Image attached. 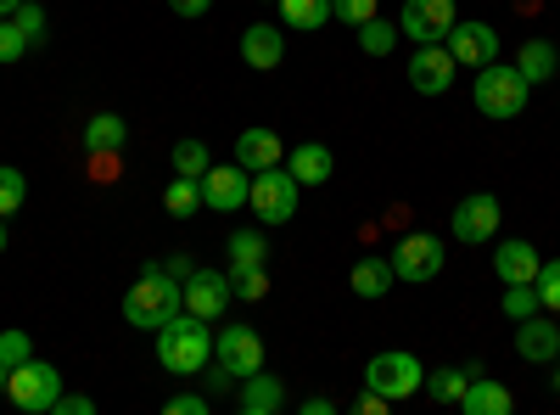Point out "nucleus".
<instances>
[{
	"label": "nucleus",
	"instance_id": "1",
	"mask_svg": "<svg viewBox=\"0 0 560 415\" xmlns=\"http://www.w3.org/2000/svg\"><path fill=\"white\" fill-rule=\"evenodd\" d=\"M179 309H185V287L174 281L163 264H147V275L124 292V320L135 332H163Z\"/></svg>",
	"mask_w": 560,
	"mask_h": 415
},
{
	"label": "nucleus",
	"instance_id": "2",
	"mask_svg": "<svg viewBox=\"0 0 560 415\" xmlns=\"http://www.w3.org/2000/svg\"><path fill=\"white\" fill-rule=\"evenodd\" d=\"M213 359V332L208 320H197L191 309H179L168 326L158 332V365L174 377H202V365Z\"/></svg>",
	"mask_w": 560,
	"mask_h": 415
},
{
	"label": "nucleus",
	"instance_id": "3",
	"mask_svg": "<svg viewBox=\"0 0 560 415\" xmlns=\"http://www.w3.org/2000/svg\"><path fill=\"white\" fill-rule=\"evenodd\" d=\"M527 90H533V84L522 79L516 62H488V68H477L471 102H477L482 118H522V113H527Z\"/></svg>",
	"mask_w": 560,
	"mask_h": 415
},
{
	"label": "nucleus",
	"instance_id": "4",
	"mask_svg": "<svg viewBox=\"0 0 560 415\" xmlns=\"http://www.w3.org/2000/svg\"><path fill=\"white\" fill-rule=\"evenodd\" d=\"M303 203V186L292 180L287 163H275V169H258L253 174V192H247V208L258 214V224H287Z\"/></svg>",
	"mask_w": 560,
	"mask_h": 415
},
{
	"label": "nucleus",
	"instance_id": "5",
	"mask_svg": "<svg viewBox=\"0 0 560 415\" xmlns=\"http://www.w3.org/2000/svg\"><path fill=\"white\" fill-rule=\"evenodd\" d=\"M7 399L23 410V415H51L57 399H62V371L45 359H23L18 371L7 377Z\"/></svg>",
	"mask_w": 560,
	"mask_h": 415
},
{
	"label": "nucleus",
	"instance_id": "6",
	"mask_svg": "<svg viewBox=\"0 0 560 415\" xmlns=\"http://www.w3.org/2000/svg\"><path fill=\"white\" fill-rule=\"evenodd\" d=\"M364 388L382 393L387 404H398L415 388H427V365H420L415 354H404V348H387V354H376V359L364 365Z\"/></svg>",
	"mask_w": 560,
	"mask_h": 415
},
{
	"label": "nucleus",
	"instance_id": "7",
	"mask_svg": "<svg viewBox=\"0 0 560 415\" xmlns=\"http://www.w3.org/2000/svg\"><path fill=\"white\" fill-rule=\"evenodd\" d=\"M387 264H393V275H398L404 287L438 281V275H443V242L432 237V230H409V237H398V242H393Z\"/></svg>",
	"mask_w": 560,
	"mask_h": 415
},
{
	"label": "nucleus",
	"instance_id": "8",
	"mask_svg": "<svg viewBox=\"0 0 560 415\" xmlns=\"http://www.w3.org/2000/svg\"><path fill=\"white\" fill-rule=\"evenodd\" d=\"M454 23H459L454 0H404L398 12V34H409L415 45H443Z\"/></svg>",
	"mask_w": 560,
	"mask_h": 415
},
{
	"label": "nucleus",
	"instance_id": "9",
	"mask_svg": "<svg viewBox=\"0 0 560 415\" xmlns=\"http://www.w3.org/2000/svg\"><path fill=\"white\" fill-rule=\"evenodd\" d=\"M179 287H185V309H191L197 320H208V326L230 309V298H236V281H230V269H191Z\"/></svg>",
	"mask_w": 560,
	"mask_h": 415
},
{
	"label": "nucleus",
	"instance_id": "10",
	"mask_svg": "<svg viewBox=\"0 0 560 415\" xmlns=\"http://www.w3.org/2000/svg\"><path fill=\"white\" fill-rule=\"evenodd\" d=\"M499 197L493 192H471V197H459V208H454V237H459V247H482V242H493L499 237Z\"/></svg>",
	"mask_w": 560,
	"mask_h": 415
},
{
	"label": "nucleus",
	"instance_id": "11",
	"mask_svg": "<svg viewBox=\"0 0 560 415\" xmlns=\"http://www.w3.org/2000/svg\"><path fill=\"white\" fill-rule=\"evenodd\" d=\"M213 359L242 382V377L264 371V337L253 326H224V332H213Z\"/></svg>",
	"mask_w": 560,
	"mask_h": 415
},
{
	"label": "nucleus",
	"instance_id": "12",
	"mask_svg": "<svg viewBox=\"0 0 560 415\" xmlns=\"http://www.w3.org/2000/svg\"><path fill=\"white\" fill-rule=\"evenodd\" d=\"M247 192H253V174H247L242 163H213V169L202 174V203L219 208V214L247 208Z\"/></svg>",
	"mask_w": 560,
	"mask_h": 415
},
{
	"label": "nucleus",
	"instance_id": "13",
	"mask_svg": "<svg viewBox=\"0 0 560 415\" xmlns=\"http://www.w3.org/2000/svg\"><path fill=\"white\" fill-rule=\"evenodd\" d=\"M443 45H448V57H454L459 68H488V62H499V34H493L488 23H454Z\"/></svg>",
	"mask_w": 560,
	"mask_h": 415
},
{
	"label": "nucleus",
	"instance_id": "14",
	"mask_svg": "<svg viewBox=\"0 0 560 415\" xmlns=\"http://www.w3.org/2000/svg\"><path fill=\"white\" fill-rule=\"evenodd\" d=\"M454 57H448V45H415V62H409V84L420 90V96H448V84H454Z\"/></svg>",
	"mask_w": 560,
	"mask_h": 415
},
{
	"label": "nucleus",
	"instance_id": "15",
	"mask_svg": "<svg viewBox=\"0 0 560 415\" xmlns=\"http://www.w3.org/2000/svg\"><path fill=\"white\" fill-rule=\"evenodd\" d=\"M516 354L533 359V365H555L560 359V326H549V314H527L516 320Z\"/></svg>",
	"mask_w": 560,
	"mask_h": 415
},
{
	"label": "nucleus",
	"instance_id": "16",
	"mask_svg": "<svg viewBox=\"0 0 560 415\" xmlns=\"http://www.w3.org/2000/svg\"><path fill=\"white\" fill-rule=\"evenodd\" d=\"M242 62L258 68V73L280 68V62H287V34H280L275 23H247V34H242Z\"/></svg>",
	"mask_w": 560,
	"mask_h": 415
},
{
	"label": "nucleus",
	"instance_id": "17",
	"mask_svg": "<svg viewBox=\"0 0 560 415\" xmlns=\"http://www.w3.org/2000/svg\"><path fill=\"white\" fill-rule=\"evenodd\" d=\"M236 163H242L247 174H258V169L287 163V147H280V135H275V129L253 124V129H242V135H236Z\"/></svg>",
	"mask_w": 560,
	"mask_h": 415
},
{
	"label": "nucleus",
	"instance_id": "18",
	"mask_svg": "<svg viewBox=\"0 0 560 415\" xmlns=\"http://www.w3.org/2000/svg\"><path fill=\"white\" fill-rule=\"evenodd\" d=\"M236 410H242V415H280V410H287V382H280V377H264V371L242 377Z\"/></svg>",
	"mask_w": 560,
	"mask_h": 415
},
{
	"label": "nucleus",
	"instance_id": "19",
	"mask_svg": "<svg viewBox=\"0 0 560 415\" xmlns=\"http://www.w3.org/2000/svg\"><path fill=\"white\" fill-rule=\"evenodd\" d=\"M538 264H544V258H538V247H533V242H499V253H493V275H499L504 287L533 281Z\"/></svg>",
	"mask_w": 560,
	"mask_h": 415
},
{
	"label": "nucleus",
	"instance_id": "20",
	"mask_svg": "<svg viewBox=\"0 0 560 415\" xmlns=\"http://www.w3.org/2000/svg\"><path fill=\"white\" fill-rule=\"evenodd\" d=\"M459 410H465V415H510V388L493 382V377H482V371H471Z\"/></svg>",
	"mask_w": 560,
	"mask_h": 415
},
{
	"label": "nucleus",
	"instance_id": "21",
	"mask_svg": "<svg viewBox=\"0 0 560 415\" xmlns=\"http://www.w3.org/2000/svg\"><path fill=\"white\" fill-rule=\"evenodd\" d=\"M287 169H292L298 186H325V180H331V169H337V158L325 152L319 141H303V147L287 152Z\"/></svg>",
	"mask_w": 560,
	"mask_h": 415
},
{
	"label": "nucleus",
	"instance_id": "22",
	"mask_svg": "<svg viewBox=\"0 0 560 415\" xmlns=\"http://www.w3.org/2000/svg\"><path fill=\"white\" fill-rule=\"evenodd\" d=\"M348 287H353L359 298H370V303H376V298H387V292L398 287V275H393V264H387V258H376V253H370V258H359V264H353Z\"/></svg>",
	"mask_w": 560,
	"mask_h": 415
},
{
	"label": "nucleus",
	"instance_id": "23",
	"mask_svg": "<svg viewBox=\"0 0 560 415\" xmlns=\"http://www.w3.org/2000/svg\"><path fill=\"white\" fill-rule=\"evenodd\" d=\"M124 141H129V124L118 118V113H96L84 124V147L96 152V158H113V152H124Z\"/></svg>",
	"mask_w": 560,
	"mask_h": 415
},
{
	"label": "nucleus",
	"instance_id": "24",
	"mask_svg": "<svg viewBox=\"0 0 560 415\" xmlns=\"http://www.w3.org/2000/svg\"><path fill=\"white\" fill-rule=\"evenodd\" d=\"M224 253H230V275H242V269H264L269 242H264V230H236V237L224 242Z\"/></svg>",
	"mask_w": 560,
	"mask_h": 415
},
{
	"label": "nucleus",
	"instance_id": "25",
	"mask_svg": "<svg viewBox=\"0 0 560 415\" xmlns=\"http://www.w3.org/2000/svg\"><path fill=\"white\" fill-rule=\"evenodd\" d=\"M280 7V23L287 28H325V18H331V0H275Z\"/></svg>",
	"mask_w": 560,
	"mask_h": 415
},
{
	"label": "nucleus",
	"instance_id": "26",
	"mask_svg": "<svg viewBox=\"0 0 560 415\" xmlns=\"http://www.w3.org/2000/svg\"><path fill=\"white\" fill-rule=\"evenodd\" d=\"M353 34H359V51L364 57H393V45H398V23H387L382 12L370 18V23H359Z\"/></svg>",
	"mask_w": 560,
	"mask_h": 415
},
{
	"label": "nucleus",
	"instance_id": "27",
	"mask_svg": "<svg viewBox=\"0 0 560 415\" xmlns=\"http://www.w3.org/2000/svg\"><path fill=\"white\" fill-rule=\"evenodd\" d=\"M516 68H522L527 84H538V79H549V73L560 68V57H555V45H549V39H527V45H522V57H516Z\"/></svg>",
	"mask_w": 560,
	"mask_h": 415
},
{
	"label": "nucleus",
	"instance_id": "28",
	"mask_svg": "<svg viewBox=\"0 0 560 415\" xmlns=\"http://www.w3.org/2000/svg\"><path fill=\"white\" fill-rule=\"evenodd\" d=\"M163 208H168L174 219H191L197 208H208V203H202V180H185V174H174V186L163 192Z\"/></svg>",
	"mask_w": 560,
	"mask_h": 415
},
{
	"label": "nucleus",
	"instance_id": "29",
	"mask_svg": "<svg viewBox=\"0 0 560 415\" xmlns=\"http://www.w3.org/2000/svg\"><path fill=\"white\" fill-rule=\"evenodd\" d=\"M465 382H471V371H427V393L438 399V404H459L465 399Z\"/></svg>",
	"mask_w": 560,
	"mask_h": 415
},
{
	"label": "nucleus",
	"instance_id": "30",
	"mask_svg": "<svg viewBox=\"0 0 560 415\" xmlns=\"http://www.w3.org/2000/svg\"><path fill=\"white\" fill-rule=\"evenodd\" d=\"M23 197H28V180H23V169L0 163V219H12V214L23 208Z\"/></svg>",
	"mask_w": 560,
	"mask_h": 415
},
{
	"label": "nucleus",
	"instance_id": "31",
	"mask_svg": "<svg viewBox=\"0 0 560 415\" xmlns=\"http://www.w3.org/2000/svg\"><path fill=\"white\" fill-rule=\"evenodd\" d=\"M208 169H213V158H208V147H202V141H179V147H174V174L202 180Z\"/></svg>",
	"mask_w": 560,
	"mask_h": 415
},
{
	"label": "nucleus",
	"instance_id": "32",
	"mask_svg": "<svg viewBox=\"0 0 560 415\" xmlns=\"http://www.w3.org/2000/svg\"><path fill=\"white\" fill-rule=\"evenodd\" d=\"M533 292H538L544 314H560V258L538 264V275H533Z\"/></svg>",
	"mask_w": 560,
	"mask_h": 415
},
{
	"label": "nucleus",
	"instance_id": "33",
	"mask_svg": "<svg viewBox=\"0 0 560 415\" xmlns=\"http://www.w3.org/2000/svg\"><path fill=\"white\" fill-rule=\"evenodd\" d=\"M34 51V45H28V34L12 23V18H0V62H23Z\"/></svg>",
	"mask_w": 560,
	"mask_h": 415
},
{
	"label": "nucleus",
	"instance_id": "34",
	"mask_svg": "<svg viewBox=\"0 0 560 415\" xmlns=\"http://www.w3.org/2000/svg\"><path fill=\"white\" fill-rule=\"evenodd\" d=\"M544 303H538V292H533V281H522V287H504V314L510 320H527V314H538Z\"/></svg>",
	"mask_w": 560,
	"mask_h": 415
},
{
	"label": "nucleus",
	"instance_id": "35",
	"mask_svg": "<svg viewBox=\"0 0 560 415\" xmlns=\"http://www.w3.org/2000/svg\"><path fill=\"white\" fill-rule=\"evenodd\" d=\"M23 359H34V343H28V332H0V365H7V371H18Z\"/></svg>",
	"mask_w": 560,
	"mask_h": 415
},
{
	"label": "nucleus",
	"instance_id": "36",
	"mask_svg": "<svg viewBox=\"0 0 560 415\" xmlns=\"http://www.w3.org/2000/svg\"><path fill=\"white\" fill-rule=\"evenodd\" d=\"M382 12V0H331V18H342L348 28H359V23H370Z\"/></svg>",
	"mask_w": 560,
	"mask_h": 415
},
{
	"label": "nucleus",
	"instance_id": "37",
	"mask_svg": "<svg viewBox=\"0 0 560 415\" xmlns=\"http://www.w3.org/2000/svg\"><path fill=\"white\" fill-rule=\"evenodd\" d=\"M12 23L28 34V45H39V39H45V7H34V0H23V7L12 12Z\"/></svg>",
	"mask_w": 560,
	"mask_h": 415
},
{
	"label": "nucleus",
	"instance_id": "38",
	"mask_svg": "<svg viewBox=\"0 0 560 415\" xmlns=\"http://www.w3.org/2000/svg\"><path fill=\"white\" fill-rule=\"evenodd\" d=\"M230 281H236V298H247V303H258L269 292V275L264 269H242V275H230Z\"/></svg>",
	"mask_w": 560,
	"mask_h": 415
},
{
	"label": "nucleus",
	"instance_id": "39",
	"mask_svg": "<svg viewBox=\"0 0 560 415\" xmlns=\"http://www.w3.org/2000/svg\"><path fill=\"white\" fill-rule=\"evenodd\" d=\"M163 410H168V415H208V399H202V393H174Z\"/></svg>",
	"mask_w": 560,
	"mask_h": 415
},
{
	"label": "nucleus",
	"instance_id": "40",
	"mask_svg": "<svg viewBox=\"0 0 560 415\" xmlns=\"http://www.w3.org/2000/svg\"><path fill=\"white\" fill-rule=\"evenodd\" d=\"M90 410H96V399H84V393H62L51 415H90Z\"/></svg>",
	"mask_w": 560,
	"mask_h": 415
},
{
	"label": "nucleus",
	"instance_id": "41",
	"mask_svg": "<svg viewBox=\"0 0 560 415\" xmlns=\"http://www.w3.org/2000/svg\"><path fill=\"white\" fill-rule=\"evenodd\" d=\"M168 7H174V18H208L213 0H168Z\"/></svg>",
	"mask_w": 560,
	"mask_h": 415
},
{
	"label": "nucleus",
	"instance_id": "42",
	"mask_svg": "<svg viewBox=\"0 0 560 415\" xmlns=\"http://www.w3.org/2000/svg\"><path fill=\"white\" fill-rule=\"evenodd\" d=\"M353 410H359V415H382V410H387V399H382V393H370V388H364V393L353 399Z\"/></svg>",
	"mask_w": 560,
	"mask_h": 415
},
{
	"label": "nucleus",
	"instance_id": "43",
	"mask_svg": "<svg viewBox=\"0 0 560 415\" xmlns=\"http://www.w3.org/2000/svg\"><path fill=\"white\" fill-rule=\"evenodd\" d=\"M303 415H331V399H325V393H314V399H303Z\"/></svg>",
	"mask_w": 560,
	"mask_h": 415
},
{
	"label": "nucleus",
	"instance_id": "44",
	"mask_svg": "<svg viewBox=\"0 0 560 415\" xmlns=\"http://www.w3.org/2000/svg\"><path fill=\"white\" fill-rule=\"evenodd\" d=\"M163 269H168V275H174V281H185V275H191V258H168V264H163Z\"/></svg>",
	"mask_w": 560,
	"mask_h": 415
},
{
	"label": "nucleus",
	"instance_id": "45",
	"mask_svg": "<svg viewBox=\"0 0 560 415\" xmlns=\"http://www.w3.org/2000/svg\"><path fill=\"white\" fill-rule=\"evenodd\" d=\"M18 7H23V0H0V18H12Z\"/></svg>",
	"mask_w": 560,
	"mask_h": 415
},
{
	"label": "nucleus",
	"instance_id": "46",
	"mask_svg": "<svg viewBox=\"0 0 560 415\" xmlns=\"http://www.w3.org/2000/svg\"><path fill=\"white\" fill-rule=\"evenodd\" d=\"M7 242H12V230H7V219H0V253H7Z\"/></svg>",
	"mask_w": 560,
	"mask_h": 415
},
{
	"label": "nucleus",
	"instance_id": "47",
	"mask_svg": "<svg viewBox=\"0 0 560 415\" xmlns=\"http://www.w3.org/2000/svg\"><path fill=\"white\" fill-rule=\"evenodd\" d=\"M7 377H12V371H7V365H0V393H7Z\"/></svg>",
	"mask_w": 560,
	"mask_h": 415
},
{
	"label": "nucleus",
	"instance_id": "48",
	"mask_svg": "<svg viewBox=\"0 0 560 415\" xmlns=\"http://www.w3.org/2000/svg\"><path fill=\"white\" fill-rule=\"evenodd\" d=\"M555 393H560V359H555Z\"/></svg>",
	"mask_w": 560,
	"mask_h": 415
}]
</instances>
